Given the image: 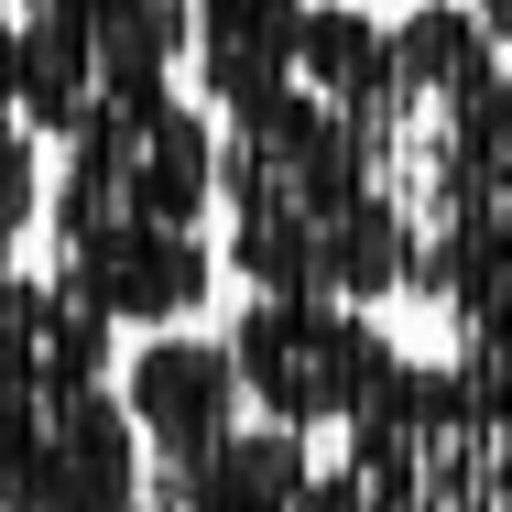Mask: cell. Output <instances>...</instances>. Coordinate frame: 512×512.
Segmentation results:
<instances>
[{
	"label": "cell",
	"instance_id": "5b68a950",
	"mask_svg": "<svg viewBox=\"0 0 512 512\" xmlns=\"http://www.w3.org/2000/svg\"><path fill=\"white\" fill-rule=\"evenodd\" d=\"M229 360H240V393L251 414L295 425V436H349L404 393L414 349L382 327V306H349V295H240V316L218 327Z\"/></svg>",
	"mask_w": 512,
	"mask_h": 512
},
{
	"label": "cell",
	"instance_id": "ba28073f",
	"mask_svg": "<svg viewBox=\"0 0 512 512\" xmlns=\"http://www.w3.org/2000/svg\"><path fill=\"white\" fill-rule=\"evenodd\" d=\"M414 295H425L436 327H447V360L512 382V218L447 240V251H425V262H414Z\"/></svg>",
	"mask_w": 512,
	"mask_h": 512
},
{
	"label": "cell",
	"instance_id": "3957f363",
	"mask_svg": "<svg viewBox=\"0 0 512 512\" xmlns=\"http://www.w3.org/2000/svg\"><path fill=\"white\" fill-rule=\"evenodd\" d=\"M0 512H153L120 327L22 262L0 273Z\"/></svg>",
	"mask_w": 512,
	"mask_h": 512
},
{
	"label": "cell",
	"instance_id": "30bf717a",
	"mask_svg": "<svg viewBox=\"0 0 512 512\" xmlns=\"http://www.w3.org/2000/svg\"><path fill=\"white\" fill-rule=\"evenodd\" d=\"M33 229H44V131L22 120V99H0V273L22 262Z\"/></svg>",
	"mask_w": 512,
	"mask_h": 512
},
{
	"label": "cell",
	"instance_id": "52a82bcc",
	"mask_svg": "<svg viewBox=\"0 0 512 512\" xmlns=\"http://www.w3.org/2000/svg\"><path fill=\"white\" fill-rule=\"evenodd\" d=\"M306 502H316V436L273 414H240L207 447L153 469V512H306Z\"/></svg>",
	"mask_w": 512,
	"mask_h": 512
},
{
	"label": "cell",
	"instance_id": "8fae6325",
	"mask_svg": "<svg viewBox=\"0 0 512 512\" xmlns=\"http://www.w3.org/2000/svg\"><path fill=\"white\" fill-rule=\"evenodd\" d=\"M469 11H480V33H491V44L512 55V0H469Z\"/></svg>",
	"mask_w": 512,
	"mask_h": 512
},
{
	"label": "cell",
	"instance_id": "277c9868",
	"mask_svg": "<svg viewBox=\"0 0 512 512\" xmlns=\"http://www.w3.org/2000/svg\"><path fill=\"white\" fill-rule=\"evenodd\" d=\"M306 512H512V382L414 360L404 393L316 458Z\"/></svg>",
	"mask_w": 512,
	"mask_h": 512
},
{
	"label": "cell",
	"instance_id": "8992f818",
	"mask_svg": "<svg viewBox=\"0 0 512 512\" xmlns=\"http://www.w3.org/2000/svg\"><path fill=\"white\" fill-rule=\"evenodd\" d=\"M120 404H131L142 447H153V469H164V458L207 447L218 425H240L251 393H240L229 338H207V327H142V338L120 349Z\"/></svg>",
	"mask_w": 512,
	"mask_h": 512
},
{
	"label": "cell",
	"instance_id": "9c48e42d",
	"mask_svg": "<svg viewBox=\"0 0 512 512\" xmlns=\"http://www.w3.org/2000/svg\"><path fill=\"white\" fill-rule=\"evenodd\" d=\"M316 0H186V66H197L207 109H240L295 77Z\"/></svg>",
	"mask_w": 512,
	"mask_h": 512
},
{
	"label": "cell",
	"instance_id": "7a4b0ae2",
	"mask_svg": "<svg viewBox=\"0 0 512 512\" xmlns=\"http://www.w3.org/2000/svg\"><path fill=\"white\" fill-rule=\"evenodd\" d=\"M44 273L109 327H197L218 295V120L175 88L44 142Z\"/></svg>",
	"mask_w": 512,
	"mask_h": 512
},
{
	"label": "cell",
	"instance_id": "6da1fadb",
	"mask_svg": "<svg viewBox=\"0 0 512 512\" xmlns=\"http://www.w3.org/2000/svg\"><path fill=\"white\" fill-rule=\"evenodd\" d=\"M218 120V262L251 295H414V218L382 175V109L284 77Z\"/></svg>",
	"mask_w": 512,
	"mask_h": 512
}]
</instances>
